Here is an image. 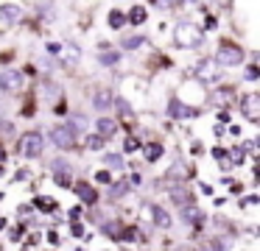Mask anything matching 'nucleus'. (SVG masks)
<instances>
[{
    "label": "nucleus",
    "mask_w": 260,
    "mask_h": 251,
    "mask_svg": "<svg viewBox=\"0 0 260 251\" xmlns=\"http://www.w3.org/2000/svg\"><path fill=\"white\" fill-rule=\"evenodd\" d=\"M202 39H204L202 28H196L193 22H187V20L174 28V42L179 45V48H199Z\"/></svg>",
    "instance_id": "1"
},
{
    "label": "nucleus",
    "mask_w": 260,
    "mask_h": 251,
    "mask_svg": "<svg viewBox=\"0 0 260 251\" xmlns=\"http://www.w3.org/2000/svg\"><path fill=\"white\" fill-rule=\"evenodd\" d=\"M42 134L40 131H28L23 134V139H20V156H25V159H37V156H42Z\"/></svg>",
    "instance_id": "2"
},
{
    "label": "nucleus",
    "mask_w": 260,
    "mask_h": 251,
    "mask_svg": "<svg viewBox=\"0 0 260 251\" xmlns=\"http://www.w3.org/2000/svg\"><path fill=\"white\" fill-rule=\"evenodd\" d=\"M51 50L59 56V61H62L64 67H76V64L81 61V50H79V45H73V42L51 45Z\"/></svg>",
    "instance_id": "3"
},
{
    "label": "nucleus",
    "mask_w": 260,
    "mask_h": 251,
    "mask_svg": "<svg viewBox=\"0 0 260 251\" xmlns=\"http://www.w3.org/2000/svg\"><path fill=\"white\" fill-rule=\"evenodd\" d=\"M215 61H218V64L238 67V64L243 61V50L238 48V45H232V42H224L218 50H215Z\"/></svg>",
    "instance_id": "4"
},
{
    "label": "nucleus",
    "mask_w": 260,
    "mask_h": 251,
    "mask_svg": "<svg viewBox=\"0 0 260 251\" xmlns=\"http://www.w3.org/2000/svg\"><path fill=\"white\" fill-rule=\"evenodd\" d=\"M51 139L56 142V148H62V151H70V148H76V131L70 126H56L53 128V134H51Z\"/></svg>",
    "instance_id": "5"
},
{
    "label": "nucleus",
    "mask_w": 260,
    "mask_h": 251,
    "mask_svg": "<svg viewBox=\"0 0 260 251\" xmlns=\"http://www.w3.org/2000/svg\"><path fill=\"white\" fill-rule=\"evenodd\" d=\"M241 112L246 115V120L257 123L260 120V95L257 92H249L241 98Z\"/></svg>",
    "instance_id": "6"
},
{
    "label": "nucleus",
    "mask_w": 260,
    "mask_h": 251,
    "mask_svg": "<svg viewBox=\"0 0 260 251\" xmlns=\"http://www.w3.org/2000/svg\"><path fill=\"white\" fill-rule=\"evenodd\" d=\"M193 73H196L199 81H215L221 70H218V61H215V59H202V61L196 64V70H193Z\"/></svg>",
    "instance_id": "7"
},
{
    "label": "nucleus",
    "mask_w": 260,
    "mask_h": 251,
    "mask_svg": "<svg viewBox=\"0 0 260 251\" xmlns=\"http://www.w3.org/2000/svg\"><path fill=\"white\" fill-rule=\"evenodd\" d=\"M0 87L6 89V92H17V89H23V73L20 70H6L3 76H0Z\"/></svg>",
    "instance_id": "8"
},
{
    "label": "nucleus",
    "mask_w": 260,
    "mask_h": 251,
    "mask_svg": "<svg viewBox=\"0 0 260 251\" xmlns=\"http://www.w3.org/2000/svg\"><path fill=\"white\" fill-rule=\"evenodd\" d=\"M143 215L151 218V221L157 223L159 229H168V226H171V215L162 209V206H143Z\"/></svg>",
    "instance_id": "9"
},
{
    "label": "nucleus",
    "mask_w": 260,
    "mask_h": 251,
    "mask_svg": "<svg viewBox=\"0 0 260 251\" xmlns=\"http://www.w3.org/2000/svg\"><path fill=\"white\" fill-rule=\"evenodd\" d=\"M23 20V9L14 3H3L0 6V22H6V25H14V22Z\"/></svg>",
    "instance_id": "10"
},
{
    "label": "nucleus",
    "mask_w": 260,
    "mask_h": 251,
    "mask_svg": "<svg viewBox=\"0 0 260 251\" xmlns=\"http://www.w3.org/2000/svg\"><path fill=\"white\" fill-rule=\"evenodd\" d=\"M168 112H171V117H193L196 115V109L193 106H187V103H182L179 98H171V103H168Z\"/></svg>",
    "instance_id": "11"
},
{
    "label": "nucleus",
    "mask_w": 260,
    "mask_h": 251,
    "mask_svg": "<svg viewBox=\"0 0 260 251\" xmlns=\"http://www.w3.org/2000/svg\"><path fill=\"white\" fill-rule=\"evenodd\" d=\"M95 128H98V134H101L104 139H109V137H115V131H118V123H115L112 117H98Z\"/></svg>",
    "instance_id": "12"
},
{
    "label": "nucleus",
    "mask_w": 260,
    "mask_h": 251,
    "mask_svg": "<svg viewBox=\"0 0 260 251\" xmlns=\"http://www.w3.org/2000/svg\"><path fill=\"white\" fill-rule=\"evenodd\" d=\"M182 215H185V221L190 223V226H202V221H204L202 209H199V206H190V204L182 206Z\"/></svg>",
    "instance_id": "13"
},
{
    "label": "nucleus",
    "mask_w": 260,
    "mask_h": 251,
    "mask_svg": "<svg viewBox=\"0 0 260 251\" xmlns=\"http://www.w3.org/2000/svg\"><path fill=\"white\" fill-rule=\"evenodd\" d=\"M76 193H79V198H84V204H95V201H98V193H95V190H92L87 182H79V184H76Z\"/></svg>",
    "instance_id": "14"
},
{
    "label": "nucleus",
    "mask_w": 260,
    "mask_h": 251,
    "mask_svg": "<svg viewBox=\"0 0 260 251\" xmlns=\"http://www.w3.org/2000/svg\"><path fill=\"white\" fill-rule=\"evenodd\" d=\"M171 198H174V204H179V206L190 204V193H187L185 187H171Z\"/></svg>",
    "instance_id": "15"
},
{
    "label": "nucleus",
    "mask_w": 260,
    "mask_h": 251,
    "mask_svg": "<svg viewBox=\"0 0 260 251\" xmlns=\"http://www.w3.org/2000/svg\"><path fill=\"white\" fill-rule=\"evenodd\" d=\"M109 103H112V95H109V89H101V92L95 95V109H98V112H107Z\"/></svg>",
    "instance_id": "16"
},
{
    "label": "nucleus",
    "mask_w": 260,
    "mask_h": 251,
    "mask_svg": "<svg viewBox=\"0 0 260 251\" xmlns=\"http://www.w3.org/2000/svg\"><path fill=\"white\" fill-rule=\"evenodd\" d=\"M159 156H162V145H159V142L146 145V159H148V162H157Z\"/></svg>",
    "instance_id": "17"
},
{
    "label": "nucleus",
    "mask_w": 260,
    "mask_h": 251,
    "mask_svg": "<svg viewBox=\"0 0 260 251\" xmlns=\"http://www.w3.org/2000/svg\"><path fill=\"white\" fill-rule=\"evenodd\" d=\"M98 59H101V64H118L120 53H118V50H101V53H98Z\"/></svg>",
    "instance_id": "18"
},
{
    "label": "nucleus",
    "mask_w": 260,
    "mask_h": 251,
    "mask_svg": "<svg viewBox=\"0 0 260 251\" xmlns=\"http://www.w3.org/2000/svg\"><path fill=\"white\" fill-rule=\"evenodd\" d=\"M143 20H146V9H143V6H135V9L129 11V22H135V25H140Z\"/></svg>",
    "instance_id": "19"
},
{
    "label": "nucleus",
    "mask_w": 260,
    "mask_h": 251,
    "mask_svg": "<svg viewBox=\"0 0 260 251\" xmlns=\"http://www.w3.org/2000/svg\"><path fill=\"white\" fill-rule=\"evenodd\" d=\"M37 206H40V209H45V212H51L56 204H53V198H48V195H42V198H37Z\"/></svg>",
    "instance_id": "20"
},
{
    "label": "nucleus",
    "mask_w": 260,
    "mask_h": 251,
    "mask_svg": "<svg viewBox=\"0 0 260 251\" xmlns=\"http://www.w3.org/2000/svg\"><path fill=\"white\" fill-rule=\"evenodd\" d=\"M143 45V37H129V39H123V48L126 50H135V48H140Z\"/></svg>",
    "instance_id": "21"
},
{
    "label": "nucleus",
    "mask_w": 260,
    "mask_h": 251,
    "mask_svg": "<svg viewBox=\"0 0 260 251\" xmlns=\"http://www.w3.org/2000/svg\"><path fill=\"white\" fill-rule=\"evenodd\" d=\"M123 20H126V17L120 14V11H112V14H109V25H112V28H120V25H123Z\"/></svg>",
    "instance_id": "22"
},
{
    "label": "nucleus",
    "mask_w": 260,
    "mask_h": 251,
    "mask_svg": "<svg viewBox=\"0 0 260 251\" xmlns=\"http://www.w3.org/2000/svg\"><path fill=\"white\" fill-rule=\"evenodd\" d=\"M104 162H107L109 167H123V159H120L118 154H107V159H104Z\"/></svg>",
    "instance_id": "23"
},
{
    "label": "nucleus",
    "mask_w": 260,
    "mask_h": 251,
    "mask_svg": "<svg viewBox=\"0 0 260 251\" xmlns=\"http://www.w3.org/2000/svg\"><path fill=\"white\" fill-rule=\"evenodd\" d=\"M104 229H107V234H112V237H120V234H123V232H120V226H115V221L107 223Z\"/></svg>",
    "instance_id": "24"
},
{
    "label": "nucleus",
    "mask_w": 260,
    "mask_h": 251,
    "mask_svg": "<svg viewBox=\"0 0 260 251\" xmlns=\"http://www.w3.org/2000/svg\"><path fill=\"white\" fill-rule=\"evenodd\" d=\"M73 126L79 128L81 134H84V128H87V117H79V115H76V117H73Z\"/></svg>",
    "instance_id": "25"
},
{
    "label": "nucleus",
    "mask_w": 260,
    "mask_h": 251,
    "mask_svg": "<svg viewBox=\"0 0 260 251\" xmlns=\"http://www.w3.org/2000/svg\"><path fill=\"white\" fill-rule=\"evenodd\" d=\"M126 190H129V187H126V182H120V184H115V187H112V198H118V195H123V193H126Z\"/></svg>",
    "instance_id": "26"
},
{
    "label": "nucleus",
    "mask_w": 260,
    "mask_h": 251,
    "mask_svg": "<svg viewBox=\"0 0 260 251\" xmlns=\"http://www.w3.org/2000/svg\"><path fill=\"white\" fill-rule=\"evenodd\" d=\"M182 0H157V6L159 9H174V6H179Z\"/></svg>",
    "instance_id": "27"
},
{
    "label": "nucleus",
    "mask_w": 260,
    "mask_h": 251,
    "mask_svg": "<svg viewBox=\"0 0 260 251\" xmlns=\"http://www.w3.org/2000/svg\"><path fill=\"white\" fill-rule=\"evenodd\" d=\"M137 145H140V142H137V139H135V137H129V139H126V151H135V148H137Z\"/></svg>",
    "instance_id": "28"
},
{
    "label": "nucleus",
    "mask_w": 260,
    "mask_h": 251,
    "mask_svg": "<svg viewBox=\"0 0 260 251\" xmlns=\"http://www.w3.org/2000/svg\"><path fill=\"white\" fill-rule=\"evenodd\" d=\"M98 182L109 184V182H112V178H109V173H107V170H101V173H98Z\"/></svg>",
    "instance_id": "29"
}]
</instances>
